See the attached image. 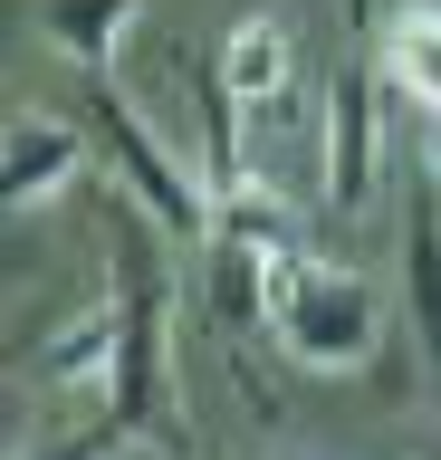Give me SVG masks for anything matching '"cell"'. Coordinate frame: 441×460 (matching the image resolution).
<instances>
[{
    "label": "cell",
    "instance_id": "cell-1",
    "mask_svg": "<svg viewBox=\"0 0 441 460\" xmlns=\"http://www.w3.org/2000/svg\"><path fill=\"white\" fill-rule=\"evenodd\" d=\"M116 374H106V441H154V451L192 460V422L173 394V336H163V269L145 240H116Z\"/></svg>",
    "mask_w": 441,
    "mask_h": 460
},
{
    "label": "cell",
    "instance_id": "cell-2",
    "mask_svg": "<svg viewBox=\"0 0 441 460\" xmlns=\"http://www.w3.org/2000/svg\"><path fill=\"white\" fill-rule=\"evenodd\" d=\"M384 115H393V77H384V39H375V0H336V67H326V106H317V192L336 211L375 201L384 164Z\"/></svg>",
    "mask_w": 441,
    "mask_h": 460
},
{
    "label": "cell",
    "instance_id": "cell-3",
    "mask_svg": "<svg viewBox=\"0 0 441 460\" xmlns=\"http://www.w3.org/2000/svg\"><path fill=\"white\" fill-rule=\"evenodd\" d=\"M269 336L288 345V365L307 374H365L384 336V307L355 269H326V259L288 250L278 279H269Z\"/></svg>",
    "mask_w": 441,
    "mask_h": 460
},
{
    "label": "cell",
    "instance_id": "cell-4",
    "mask_svg": "<svg viewBox=\"0 0 441 460\" xmlns=\"http://www.w3.org/2000/svg\"><path fill=\"white\" fill-rule=\"evenodd\" d=\"M77 86H87V115H96V135H106V164H116V182L145 201L163 230H182V240H211V182H202V172H182V154L154 135L145 115H135V96L116 86V67H96V77H77Z\"/></svg>",
    "mask_w": 441,
    "mask_h": 460
},
{
    "label": "cell",
    "instance_id": "cell-5",
    "mask_svg": "<svg viewBox=\"0 0 441 460\" xmlns=\"http://www.w3.org/2000/svg\"><path fill=\"white\" fill-rule=\"evenodd\" d=\"M403 288H412V326L441 365V144L422 135V164L403 154Z\"/></svg>",
    "mask_w": 441,
    "mask_h": 460
},
{
    "label": "cell",
    "instance_id": "cell-6",
    "mask_svg": "<svg viewBox=\"0 0 441 460\" xmlns=\"http://www.w3.org/2000/svg\"><path fill=\"white\" fill-rule=\"evenodd\" d=\"M87 164V144L67 135L58 115H10V135H0V211L10 221H30L49 192H67Z\"/></svg>",
    "mask_w": 441,
    "mask_h": 460
},
{
    "label": "cell",
    "instance_id": "cell-7",
    "mask_svg": "<svg viewBox=\"0 0 441 460\" xmlns=\"http://www.w3.org/2000/svg\"><path fill=\"white\" fill-rule=\"evenodd\" d=\"M384 77H393V106L441 144V0H403L384 20Z\"/></svg>",
    "mask_w": 441,
    "mask_h": 460
},
{
    "label": "cell",
    "instance_id": "cell-8",
    "mask_svg": "<svg viewBox=\"0 0 441 460\" xmlns=\"http://www.w3.org/2000/svg\"><path fill=\"white\" fill-rule=\"evenodd\" d=\"M116 336H125V307H77L58 336L39 345V384H106L116 374Z\"/></svg>",
    "mask_w": 441,
    "mask_h": 460
},
{
    "label": "cell",
    "instance_id": "cell-9",
    "mask_svg": "<svg viewBox=\"0 0 441 460\" xmlns=\"http://www.w3.org/2000/svg\"><path fill=\"white\" fill-rule=\"evenodd\" d=\"M135 10L145 0H49V39H58V58L77 77H96V67H116V39Z\"/></svg>",
    "mask_w": 441,
    "mask_h": 460
},
{
    "label": "cell",
    "instance_id": "cell-10",
    "mask_svg": "<svg viewBox=\"0 0 441 460\" xmlns=\"http://www.w3.org/2000/svg\"><path fill=\"white\" fill-rule=\"evenodd\" d=\"M432 460H441V451H432Z\"/></svg>",
    "mask_w": 441,
    "mask_h": 460
}]
</instances>
